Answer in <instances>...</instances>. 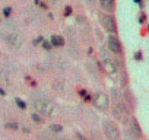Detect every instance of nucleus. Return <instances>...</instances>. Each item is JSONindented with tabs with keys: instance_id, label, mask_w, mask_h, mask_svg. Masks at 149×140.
<instances>
[{
	"instance_id": "1",
	"label": "nucleus",
	"mask_w": 149,
	"mask_h": 140,
	"mask_svg": "<svg viewBox=\"0 0 149 140\" xmlns=\"http://www.w3.org/2000/svg\"><path fill=\"white\" fill-rule=\"evenodd\" d=\"M32 105H34L35 111L40 115H42V117H53L57 112L56 104L47 96H35V98H32Z\"/></svg>"
},
{
	"instance_id": "2",
	"label": "nucleus",
	"mask_w": 149,
	"mask_h": 140,
	"mask_svg": "<svg viewBox=\"0 0 149 140\" xmlns=\"http://www.w3.org/2000/svg\"><path fill=\"white\" fill-rule=\"evenodd\" d=\"M2 38H3V41L10 47V48H19V47H22V44H24V35L16 29V28H13V26H9V28H6V29H3V32H2Z\"/></svg>"
},
{
	"instance_id": "3",
	"label": "nucleus",
	"mask_w": 149,
	"mask_h": 140,
	"mask_svg": "<svg viewBox=\"0 0 149 140\" xmlns=\"http://www.w3.org/2000/svg\"><path fill=\"white\" fill-rule=\"evenodd\" d=\"M111 114H113V117H114L117 121H120V123H123V124H127L129 120L132 118L130 110H129L127 104H126V102H121V101H116V102L111 105Z\"/></svg>"
},
{
	"instance_id": "4",
	"label": "nucleus",
	"mask_w": 149,
	"mask_h": 140,
	"mask_svg": "<svg viewBox=\"0 0 149 140\" xmlns=\"http://www.w3.org/2000/svg\"><path fill=\"white\" fill-rule=\"evenodd\" d=\"M102 130L108 140H121V133H120V128L116 121H113L110 118L102 120Z\"/></svg>"
},
{
	"instance_id": "5",
	"label": "nucleus",
	"mask_w": 149,
	"mask_h": 140,
	"mask_svg": "<svg viewBox=\"0 0 149 140\" xmlns=\"http://www.w3.org/2000/svg\"><path fill=\"white\" fill-rule=\"evenodd\" d=\"M92 105L97 110L102 111V112L108 111V108H110V98H108V95L105 92H95L94 96H92Z\"/></svg>"
},
{
	"instance_id": "6",
	"label": "nucleus",
	"mask_w": 149,
	"mask_h": 140,
	"mask_svg": "<svg viewBox=\"0 0 149 140\" xmlns=\"http://www.w3.org/2000/svg\"><path fill=\"white\" fill-rule=\"evenodd\" d=\"M101 25L108 34H117V24L111 13H104L101 16Z\"/></svg>"
},
{
	"instance_id": "7",
	"label": "nucleus",
	"mask_w": 149,
	"mask_h": 140,
	"mask_svg": "<svg viewBox=\"0 0 149 140\" xmlns=\"http://www.w3.org/2000/svg\"><path fill=\"white\" fill-rule=\"evenodd\" d=\"M107 47H108V50L113 54L120 55L123 53V45H121V42H120V40H118V37L116 34H108V37H107Z\"/></svg>"
},
{
	"instance_id": "8",
	"label": "nucleus",
	"mask_w": 149,
	"mask_h": 140,
	"mask_svg": "<svg viewBox=\"0 0 149 140\" xmlns=\"http://www.w3.org/2000/svg\"><path fill=\"white\" fill-rule=\"evenodd\" d=\"M102 64H104V70H105V73L108 76H114L117 73V66L116 63L108 57V55H104L102 54Z\"/></svg>"
},
{
	"instance_id": "9",
	"label": "nucleus",
	"mask_w": 149,
	"mask_h": 140,
	"mask_svg": "<svg viewBox=\"0 0 149 140\" xmlns=\"http://www.w3.org/2000/svg\"><path fill=\"white\" fill-rule=\"evenodd\" d=\"M129 128H130V133L133 134V137H142V128L134 117H132L129 120Z\"/></svg>"
},
{
	"instance_id": "10",
	"label": "nucleus",
	"mask_w": 149,
	"mask_h": 140,
	"mask_svg": "<svg viewBox=\"0 0 149 140\" xmlns=\"http://www.w3.org/2000/svg\"><path fill=\"white\" fill-rule=\"evenodd\" d=\"M100 6H101V9H102L105 13L114 12V8H116V0H100Z\"/></svg>"
},
{
	"instance_id": "11",
	"label": "nucleus",
	"mask_w": 149,
	"mask_h": 140,
	"mask_svg": "<svg viewBox=\"0 0 149 140\" xmlns=\"http://www.w3.org/2000/svg\"><path fill=\"white\" fill-rule=\"evenodd\" d=\"M50 42L53 47H64V38L61 35H51Z\"/></svg>"
},
{
	"instance_id": "12",
	"label": "nucleus",
	"mask_w": 149,
	"mask_h": 140,
	"mask_svg": "<svg viewBox=\"0 0 149 140\" xmlns=\"http://www.w3.org/2000/svg\"><path fill=\"white\" fill-rule=\"evenodd\" d=\"M0 85H9V78L3 70H0Z\"/></svg>"
},
{
	"instance_id": "13",
	"label": "nucleus",
	"mask_w": 149,
	"mask_h": 140,
	"mask_svg": "<svg viewBox=\"0 0 149 140\" xmlns=\"http://www.w3.org/2000/svg\"><path fill=\"white\" fill-rule=\"evenodd\" d=\"M48 128H50L53 133H61V131H63V127H61L60 124H51Z\"/></svg>"
},
{
	"instance_id": "14",
	"label": "nucleus",
	"mask_w": 149,
	"mask_h": 140,
	"mask_svg": "<svg viewBox=\"0 0 149 140\" xmlns=\"http://www.w3.org/2000/svg\"><path fill=\"white\" fill-rule=\"evenodd\" d=\"M32 120H34L35 123H38V124H41V123H44V118H42V115H40L38 112H37V114H35V112L32 114Z\"/></svg>"
},
{
	"instance_id": "15",
	"label": "nucleus",
	"mask_w": 149,
	"mask_h": 140,
	"mask_svg": "<svg viewBox=\"0 0 149 140\" xmlns=\"http://www.w3.org/2000/svg\"><path fill=\"white\" fill-rule=\"evenodd\" d=\"M15 102H16V105H18V108H19V110H26V104H25L22 99L16 98V99H15Z\"/></svg>"
},
{
	"instance_id": "16",
	"label": "nucleus",
	"mask_w": 149,
	"mask_h": 140,
	"mask_svg": "<svg viewBox=\"0 0 149 140\" xmlns=\"http://www.w3.org/2000/svg\"><path fill=\"white\" fill-rule=\"evenodd\" d=\"M124 98H126V101H127V102H130V105H132V107L134 105V101H133V98H132L130 92H126V94H124Z\"/></svg>"
},
{
	"instance_id": "17",
	"label": "nucleus",
	"mask_w": 149,
	"mask_h": 140,
	"mask_svg": "<svg viewBox=\"0 0 149 140\" xmlns=\"http://www.w3.org/2000/svg\"><path fill=\"white\" fill-rule=\"evenodd\" d=\"M10 15H12V8H9V6L5 8V9H3V16H5V18H9Z\"/></svg>"
},
{
	"instance_id": "18",
	"label": "nucleus",
	"mask_w": 149,
	"mask_h": 140,
	"mask_svg": "<svg viewBox=\"0 0 149 140\" xmlns=\"http://www.w3.org/2000/svg\"><path fill=\"white\" fill-rule=\"evenodd\" d=\"M42 48H44V50H51L53 45H51L50 41H42Z\"/></svg>"
},
{
	"instance_id": "19",
	"label": "nucleus",
	"mask_w": 149,
	"mask_h": 140,
	"mask_svg": "<svg viewBox=\"0 0 149 140\" xmlns=\"http://www.w3.org/2000/svg\"><path fill=\"white\" fill-rule=\"evenodd\" d=\"M6 127L10 128V130H16V128H18V124H16V123H12V124H6Z\"/></svg>"
},
{
	"instance_id": "20",
	"label": "nucleus",
	"mask_w": 149,
	"mask_h": 140,
	"mask_svg": "<svg viewBox=\"0 0 149 140\" xmlns=\"http://www.w3.org/2000/svg\"><path fill=\"white\" fill-rule=\"evenodd\" d=\"M134 58H136V60H142V53H140V51H136V53H134Z\"/></svg>"
},
{
	"instance_id": "21",
	"label": "nucleus",
	"mask_w": 149,
	"mask_h": 140,
	"mask_svg": "<svg viewBox=\"0 0 149 140\" xmlns=\"http://www.w3.org/2000/svg\"><path fill=\"white\" fill-rule=\"evenodd\" d=\"M45 2H47V3H50V5H56V3L58 2V0H45Z\"/></svg>"
},
{
	"instance_id": "22",
	"label": "nucleus",
	"mask_w": 149,
	"mask_h": 140,
	"mask_svg": "<svg viewBox=\"0 0 149 140\" xmlns=\"http://www.w3.org/2000/svg\"><path fill=\"white\" fill-rule=\"evenodd\" d=\"M124 140H137V139H136V137H133V136H127Z\"/></svg>"
},
{
	"instance_id": "23",
	"label": "nucleus",
	"mask_w": 149,
	"mask_h": 140,
	"mask_svg": "<svg viewBox=\"0 0 149 140\" xmlns=\"http://www.w3.org/2000/svg\"><path fill=\"white\" fill-rule=\"evenodd\" d=\"M0 95H2V96H5V95H6V92H5L2 88H0Z\"/></svg>"
},
{
	"instance_id": "24",
	"label": "nucleus",
	"mask_w": 149,
	"mask_h": 140,
	"mask_svg": "<svg viewBox=\"0 0 149 140\" xmlns=\"http://www.w3.org/2000/svg\"><path fill=\"white\" fill-rule=\"evenodd\" d=\"M69 13H72V9H70V8L66 9V15H69Z\"/></svg>"
},
{
	"instance_id": "25",
	"label": "nucleus",
	"mask_w": 149,
	"mask_h": 140,
	"mask_svg": "<svg viewBox=\"0 0 149 140\" xmlns=\"http://www.w3.org/2000/svg\"><path fill=\"white\" fill-rule=\"evenodd\" d=\"M133 2H134V3H137V5H140V3H142V0H133Z\"/></svg>"
},
{
	"instance_id": "26",
	"label": "nucleus",
	"mask_w": 149,
	"mask_h": 140,
	"mask_svg": "<svg viewBox=\"0 0 149 140\" xmlns=\"http://www.w3.org/2000/svg\"><path fill=\"white\" fill-rule=\"evenodd\" d=\"M50 140H60V139H50Z\"/></svg>"
},
{
	"instance_id": "27",
	"label": "nucleus",
	"mask_w": 149,
	"mask_h": 140,
	"mask_svg": "<svg viewBox=\"0 0 149 140\" xmlns=\"http://www.w3.org/2000/svg\"><path fill=\"white\" fill-rule=\"evenodd\" d=\"M148 31H149V26H148Z\"/></svg>"
}]
</instances>
